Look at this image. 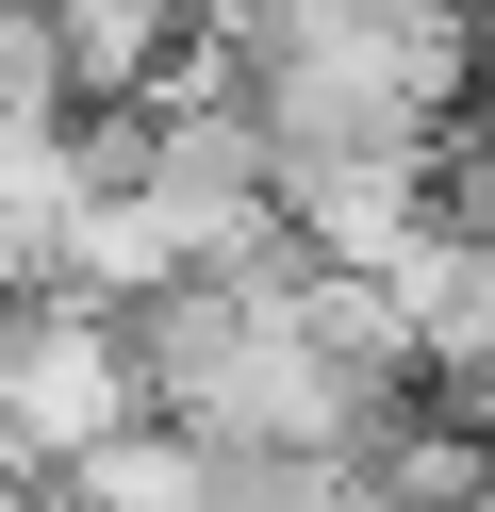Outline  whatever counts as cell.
<instances>
[]
</instances>
